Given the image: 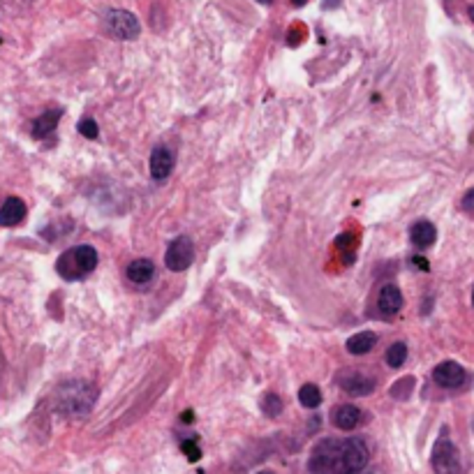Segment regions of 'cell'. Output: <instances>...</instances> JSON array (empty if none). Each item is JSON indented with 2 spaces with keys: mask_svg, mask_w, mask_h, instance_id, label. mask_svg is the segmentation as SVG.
Instances as JSON below:
<instances>
[{
  "mask_svg": "<svg viewBox=\"0 0 474 474\" xmlns=\"http://www.w3.org/2000/svg\"><path fill=\"white\" fill-rule=\"evenodd\" d=\"M104 30L116 40H137L141 32V23L128 10H109L104 14Z\"/></svg>",
  "mask_w": 474,
  "mask_h": 474,
  "instance_id": "6",
  "label": "cell"
},
{
  "mask_svg": "<svg viewBox=\"0 0 474 474\" xmlns=\"http://www.w3.org/2000/svg\"><path fill=\"white\" fill-rule=\"evenodd\" d=\"M407 359V345L405 343H394L387 349V365L389 368H401Z\"/></svg>",
  "mask_w": 474,
  "mask_h": 474,
  "instance_id": "19",
  "label": "cell"
},
{
  "mask_svg": "<svg viewBox=\"0 0 474 474\" xmlns=\"http://www.w3.org/2000/svg\"><path fill=\"white\" fill-rule=\"evenodd\" d=\"M61 116H63L61 109L44 111L35 123H32V137H35V139H47V137L56 130L58 121H61Z\"/></svg>",
  "mask_w": 474,
  "mask_h": 474,
  "instance_id": "16",
  "label": "cell"
},
{
  "mask_svg": "<svg viewBox=\"0 0 474 474\" xmlns=\"http://www.w3.org/2000/svg\"><path fill=\"white\" fill-rule=\"evenodd\" d=\"M435 238H437V229H435V224L428 220H419L410 227V241L414 248H419V250L430 248L435 243Z\"/></svg>",
  "mask_w": 474,
  "mask_h": 474,
  "instance_id": "12",
  "label": "cell"
},
{
  "mask_svg": "<svg viewBox=\"0 0 474 474\" xmlns=\"http://www.w3.org/2000/svg\"><path fill=\"white\" fill-rule=\"evenodd\" d=\"M370 461V451L365 439L361 437H349L343 439L340 444V468H343V474H359L368 468Z\"/></svg>",
  "mask_w": 474,
  "mask_h": 474,
  "instance_id": "5",
  "label": "cell"
},
{
  "mask_svg": "<svg viewBox=\"0 0 474 474\" xmlns=\"http://www.w3.org/2000/svg\"><path fill=\"white\" fill-rule=\"evenodd\" d=\"M174 162H176V157H174V151L169 146H155L153 153H151V162H148V167H151V176L155 181H164L171 174Z\"/></svg>",
  "mask_w": 474,
  "mask_h": 474,
  "instance_id": "10",
  "label": "cell"
},
{
  "mask_svg": "<svg viewBox=\"0 0 474 474\" xmlns=\"http://www.w3.org/2000/svg\"><path fill=\"white\" fill-rule=\"evenodd\" d=\"M412 391H414V377H403L391 387V396H394L396 401H407V398L412 396Z\"/></svg>",
  "mask_w": 474,
  "mask_h": 474,
  "instance_id": "20",
  "label": "cell"
},
{
  "mask_svg": "<svg viewBox=\"0 0 474 474\" xmlns=\"http://www.w3.org/2000/svg\"><path fill=\"white\" fill-rule=\"evenodd\" d=\"M298 403L308 410H315V407L322 405V391L317 384H303L298 389Z\"/></svg>",
  "mask_w": 474,
  "mask_h": 474,
  "instance_id": "18",
  "label": "cell"
},
{
  "mask_svg": "<svg viewBox=\"0 0 474 474\" xmlns=\"http://www.w3.org/2000/svg\"><path fill=\"white\" fill-rule=\"evenodd\" d=\"M468 12H470V19H472V21H474V5H472V7H470V10H468Z\"/></svg>",
  "mask_w": 474,
  "mask_h": 474,
  "instance_id": "29",
  "label": "cell"
},
{
  "mask_svg": "<svg viewBox=\"0 0 474 474\" xmlns=\"http://www.w3.org/2000/svg\"><path fill=\"white\" fill-rule=\"evenodd\" d=\"M363 412L356 405H340L334 412V423L340 430H354L361 423Z\"/></svg>",
  "mask_w": 474,
  "mask_h": 474,
  "instance_id": "15",
  "label": "cell"
},
{
  "mask_svg": "<svg viewBox=\"0 0 474 474\" xmlns=\"http://www.w3.org/2000/svg\"><path fill=\"white\" fill-rule=\"evenodd\" d=\"M338 384L343 391H347L349 396H368L375 391V377L363 375V372H343L338 377Z\"/></svg>",
  "mask_w": 474,
  "mask_h": 474,
  "instance_id": "9",
  "label": "cell"
},
{
  "mask_svg": "<svg viewBox=\"0 0 474 474\" xmlns=\"http://www.w3.org/2000/svg\"><path fill=\"white\" fill-rule=\"evenodd\" d=\"M26 218V204L19 197H7L0 206V227H16Z\"/></svg>",
  "mask_w": 474,
  "mask_h": 474,
  "instance_id": "11",
  "label": "cell"
},
{
  "mask_svg": "<svg viewBox=\"0 0 474 474\" xmlns=\"http://www.w3.org/2000/svg\"><path fill=\"white\" fill-rule=\"evenodd\" d=\"M95 401V391L86 382H72V384H65L58 391V410L65 414H72V417H79V414H86Z\"/></svg>",
  "mask_w": 474,
  "mask_h": 474,
  "instance_id": "2",
  "label": "cell"
},
{
  "mask_svg": "<svg viewBox=\"0 0 474 474\" xmlns=\"http://www.w3.org/2000/svg\"><path fill=\"white\" fill-rule=\"evenodd\" d=\"M126 276L130 282H135V285H148V282H153L155 278V264L151 260H135L128 264Z\"/></svg>",
  "mask_w": 474,
  "mask_h": 474,
  "instance_id": "13",
  "label": "cell"
},
{
  "mask_svg": "<svg viewBox=\"0 0 474 474\" xmlns=\"http://www.w3.org/2000/svg\"><path fill=\"white\" fill-rule=\"evenodd\" d=\"M359 474H382V472L372 468V470H363V472H359Z\"/></svg>",
  "mask_w": 474,
  "mask_h": 474,
  "instance_id": "26",
  "label": "cell"
},
{
  "mask_svg": "<svg viewBox=\"0 0 474 474\" xmlns=\"http://www.w3.org/2000/svg\"><path fill=\"white\" fill-rule=\"evenodd\" d=\"M292 3H294V5H298V7H301V5H305V0H292Z\"/></svg>",
  "mask_w": 474,
  "mask_h": 474,
  "instance_id": "27",
  "label": "cell"
},
{
  "mask_svg": "<svg viewBox=\"0 0 474 474\" xmlns=\"http://www.w3.org/2000/svg\"><path fill=\"white\" fill-rule=\"evenodd\" d=\"M472 303H474V292H472Z\"/></svg>",
  "mask_w": 474,
  "mask_h": 474,
  "instance_id": "31",
  "label": "cell"
},
{
  "mask_svg": "<svg viewBox=\"0 0 474 474\" xmlns=\"http://www.w3.org/2000/svg\"><path fill=\"white\" fill-rule=\"evenodd\" d=\"M260 474H273V472H269V470H264V472H260Z\"/></svg>",
  "mask_w": 474,
  "mask_h": 474,
  "instance_id": "30",
  "label": "cell"
},
{
  "mask_svg": "<svg viewBox=\"0 0 474 474\" xmlns=\"http://www.w3.org/2000/svg\"><path fill=\"white\" fill-rule=\"evenodd\" d=\"M181 449H183V454H186L193 463L202 458V449L197 446L195 439H183V442H181Z\"/></svg>",
  "mask_w": 474,
  "mask_h": 474,
  "instance_id": "22",
  "label": "cell"
},
{
  "mask_svg": "<svg viewBox=\"0 0 474 474\" xmlns=\"http://www.w3.org/2000/svg\"><path fill=\"white\" fill-rule=\"evenodd\" d=\"M463 209L474 211V190H470V193L465 195V199H463Z\"/></svg>",
  "mask_w": 474,
  "mask_h": 474,
  "instance_id": "24",
  "label": "cell"
},
{
  "mask_svg": "<svg viewBox=\"0 0 474 474\" xmlns=\"http://www.w3.org/2000/svg\"><path fill=\"white\" fill-rule=\"evenodd\" d=\"M377 308H379V312H384V315H396L403 308L401 289H398L396 285H384V287H382L379 296H377Z\"/></svg>",
  "mask_w": 474,
  "mask_h": 474,
  "instance_id": "14",
  "label": "cell"
},
{
  "mask_svg": "<svg viewBox=\"0 0 474 474\" xmlns=\"http://www.w3.org/2000/svg\"><path fill=\"white\" fill-rule=\"evenodd\" d=\"M95 266H97V250L93 245H74L58 257L56 271L65 280H84L95 271Z\"/></svg>",
  "mask_w": 474,
  "mask_h": 474,
  "instance_id": "1",
  "label": "cell"
},
{
  "mask_svg": "<svg viewBox=\"0 0 474 474\" xmlns=\"http://www.w3.org/2000/svg\"><path fill=\"white\" fill-rule=\"evenodd\" d=\"M193 262H195L193 241H190L188 236L174 238L169 243V248H167V253H164V264H167V269L181 273V271H186Z\"/></svg>",
  "mask_w": 474,
  "mask_h": 474,
  "instance_id": "7",
  "label": "cell"
},
{
  "mask_svg": "<svg viewBox=\"0 0 474 474\" xmlns=\"http://www.w3.org/2000/svg\"><path fill=\"white\" fill-rule=\"evenodd\" d=\"M432 379H435L437 387L442 389H458L468 375H465V368L456 361H442L432 368Z\"/></svg>",
  "mask_w": 474,
  "mask_h": 474,
  "instance_id": "8",
  "label": "cell"
},
{
  "mask_svg": "<svg viewBox=\"0 0 474 474\" xmlns=\"http://www.w3.org/2000/svg\"><path fill=\"white\" fill-rule=\"evenodd\" d=\"M340 5V0H322V7L324 10H334V7Z\"/></svg>",
  "mask_w": 474,
  "mask_h": 474,
  "instance_id": "25",
  "label": "cell"
},
{
  "mask_svg": "<svg viewBox=\"0 0 474 474\" xmlns=\"http://www.w3.org/2000/svg\"><path fill=\"white\" fill-rule=\"evenodd\" d=\"M432 470L435 474H463V461L456 444L449 439L446 435H439V439L432 446V456H430Z\"/></svg>",
  "mask_w": 474,
  "mask_h": 474,
  "instance_id": "4",
  "label": "cell"
},
{
  "mask_svg": "<svg viewBox=\"0 0 474 474\" xmlns=\"http://www.w3.org/2000/svg\"><path fill=\"white\" fill-rule=\"evenodd\" d=\"M257 3H262V5H271L273 0H257Z\"/></svg>",
  "mask_w": 474,
  "mask_h": 474,
  "instance_id": "28",
  "label": "cell"
},
{
  "mask_svg": "<svg viewBox=\"0 0 474 474\" xmlns=\"http://www.w3.org/2000/svg\"><path fill=\"white\" fill-rule=\"evenodd\" d=\"M79 132L84 135L86 139H97V135H99V130H97V123L93 121V119H84L79 123Z\"/></svg>",
  "mask_w": 474,
  "mask_h": 474,
  "instance_id": "23",
  "label": "cell"
},
{
  "mask_svg": "<svg viewBox=\"0 0 474 474\" xmlns=\"http://www.w3.org/2000/svg\"><path fill=\"white\" fill-rule=\"evenodd\" d=\"M340 444L343 439H322L310 454V474H343L340 468Z\"/></svg>",
  "mask_w": 474,
  "mask_h": 474,
  "instance_id": "3",
  "label": "cell"
},
{
  "mask_svg": "<svg viewBox=\"0 0 474 474\" xmlns=\"http://www.w3.org/2000/svg\"><path fill=\"white\" fill-rule=\"evenodd\" d=\"M262 410H264V414L266 417H278V414L282 412V401H280V396H276L273 391H269L264 398H262Z\"/></svg>",
  "mask_w": 474,
  "mask_h": 474,
  "instance_id": "21",
  "label": "cell"
},
{
  "mask_svg": "<svg viewBox=\"0 0 474 474\" xmlns=\"http://www.w3.org/2000/svg\"><path fill=\"white\" fill-rule=\"evenodd\" d=\"M375 345H377V336L372 334V331H359V334H354L347 340V352L361 356V354H368Z\"/></svg>",
  "mask_w": 474,
  "mask_h": 474,
  "instance_id": "17",
  "label": "cell"
}]
</instances>
